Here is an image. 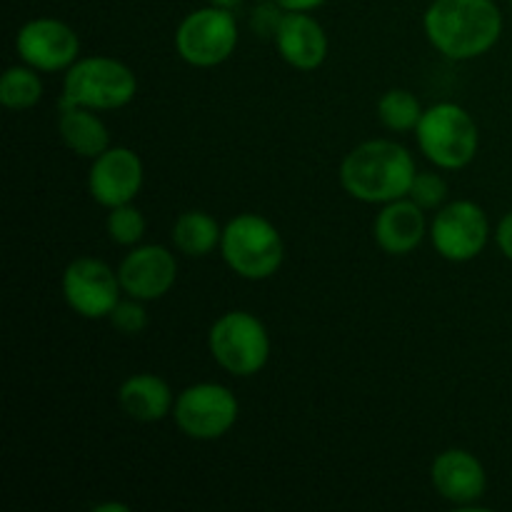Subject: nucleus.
Returning <instances> with one entry per match:
<instances>
[{"label":"nucleus","instance_id":"obj_1","mask_svg":"<svg viewBox=\"0 0 512 512\" xmlns=\"http://www.w3.org/2000/svg\"><path fill=\"white\" fill-rule=\"evenodd\" d=\"M423 28L430 45L448 60H475L498 45L503 13L495 0H433Z\"/></svg>","mask_w":512,"mask_h":512},{"label":"nucleus","instance_id":"obj_2","mask_svg":"<svg viewBox=\"0 0 512 512\" xmlns=\"http://www.w3.org/2000/svg\"><path fill=\"white\" fill-rule=\"evenodd\" d=\"M340 185L350 198L370 205L408 198L418 168L405 145L395 140H365L340 163Z\"/></svg>","mask_w":512,"mask_h":512},{"label":"nucleus","instance_id":"obj_3","mask_svg":"<svg viewBox=\"0 0 512 512\" xmlns=\"http://www.w3.org/2000/svg\"><path fill=\"white\" fill-rule=\"evenodd\" d=\"M220 255L235 275L245 280H268L285 260L280 230L258 213H240L230 218L220 238Z\"/></svg>","mask_w":512,"mask_h":512},{"label":"nucleus","instance_id":"obj_4","mask_svg":"<svg viewBox=\"0 0 512 512\" xmlns=\"http://www.w3.org/2000/svg\"><path fill=\"white\" fill-rule=\"evenodd\" d=\"M138 78L133 68L110 55L78 58L63 78L60 103L83 105L90 110H118L133 103Z\"/></svg>","mask_w":512,"mask_h":512},{"label":"nucleus","instance_id":"obj_5","mask_svg":"<svg viewBox=\"0 0 512 512\" xmlns=\"http://www.w3.org/2000/svg\"><path fill=\"white\" fill-rule=\"evenodd\" d=\"M415 140L425 158L443 170L470 165L480 148V130L473 115L458 103H435L425 108Z\"/></svg>","mask_w":512,"mask_h":512},{"label":"nucleus","instance_id":"obj_6","mask_svg":"<svg viewBox=\"0 0 512 512\" xmlns=\"http://www.w3.org/2000/svg\"><path fill=\"white\" fill-rule=\"evenodd\" d=\"M215 363L235 378H253L270 360V335L263 320L248 310H228L208 333Z\"/></svg>","mask_w":512,"mask_h":512},{"label":"nucleus","instance_id":"obj_7","mask_svg":"<svg viewBox=\"0 0 512 512\" xmlns=\"http://www.w3.org/2000/svg\"><path fill=\"white\" fill-rule=\"evenodd\" d=\"M238 20L233 10L208 5L180 20L175 30V53L193 68H215L238 48Z\"/></svg>","mask_w":512,"mask_h":512},{"label":"nucleus","instance_id":"obj_8","mask_svg":"<svg viewBox=\"0 0 512 512\" xmlns=\"http://www.w3.org/2000/svg\"><path fill=\"white\" fill-rule=\"evenodd\" d=\"M238 415V398L220 383L188 385L173 405V420L180 433L203 443L228 435L238 423Z\"/></svg>","mask_w":512,"mask_h":512},{"label":"nucleus","instance_id":"obj_9","mask_svg":"<svg viewBox=\"0 0 512 512\" xmlns=\"http://www.w3.org/2000/svg\"><path fill=\"white\" fill-rule=\"evenodd\" d=\"M60 290L75 315L88 320L110 318L115 305L120 303V285L118 270L110 268L100 258H75L70 260L68 268L63 270Z\"/></svg>","mask_w":512,"mask_h":512},{"label":"nucleus","instance_id":"obj_10","mask_svg":"<svg viewBox=\"0 0 512 512\" xmlns=\"http://www.w3.org/2000/svg\"><path fill=\"white\" fill-rule=\"evenodd\" d=\"M430 240L440 258L450 263H468L485 250L490 240V220L473 200H453L435 213Z\"/></svg>","mask_w":512,"mask_h":512},{"label":"nucleus","instance_id":"obj_11","mask_svg":"<svg viewBox=\"0 0 512 512\" xmlns=\"http://www.w3.org/2000/svg\"><path fill=\"white\" fill-rule=\"evenodd\" d=\"M15 53L40 73H60L80 58V38L63 20L35 18L15 35Z\"/></svg>","mask_w":512,"mask_h":512},{"label":"nucleus","instance_id":"obj_12","mask_svg":"<svg viewBox=\"0 0 512 512\" xmlns=\"http://www.w3.org/2000/svg\"><path fill=\"white\" fill-rule=\"evenodd\" d=\"M143 180L145 168L140 155L125 145H110L105 153L93 158L88 170L90 198L108 210L133 203L143 190Z\"/></svg>","mask_w":512,"mask_h":512},{"label":"nucleus","instance_id":"obj_13","mask_svg":"<svg viewBox=\"0 0 512 512\" xmlns=\"http://www.w3.org/2000/svg\"><path fill=\"white\" fill-rule=\"evenodd\" d=\"M118 278L125 295L150 303L173 290L178 280V260L163 245H135L120 260Z\"/></svg>","mask_w":512,"mask_h":512},{"label":"nucleus","instance_id":"obj_14","mask_svg":"<svg viewBox=\"0 0 512 512\" xmlns=\"http://www.w3.org/2000/svg\"><path fill=\"white\" fill-rule=\"evenodd\" d=\"M280 58L295 70H318L328 58V35L310 13L283 10L273 33Z\"/></svg>","mask_w":512,"mask_h":512},{"label":"nucleus","instance_id":"obj_15","mask_svg":"<svg viewBox=\"0 0 512 512\" xmlns=\"http://www.w3.org/2000/svg\"><path fill=\"white\" fill-rule=\"evenodd\" d=\"M430 483L440 498L465 508L483 498L488 488V475L473 453L450 448L443 450L430 465Z\"/></svg>","mask_w":512,"mask_h":512},{"label":"nucleus","instance_id":"obj_16","mask_svg":"<svg viewBox=\"0 0 512 512\" xmlns=\"http://www.w3.org/2000/svg\"><path fill=\"white\" fill-rule=\"evenodd\" d=\"M430 235L425 210L415 200L398 198L383 205L373 223V238L388 255H410Z\"/></svg>","mask_w":512,"mask_h":512},{"label":"nucleus","instance_id":"obj_17","mask_svg":"<svg viewBox=\"0 0 512 512\" xmlns=\"http://www.w3.org/2000/svg\"><path fill=\"white\" fill-rule=\"evenodd\" d=\"M120 410L138 423H158L173 415L175 395L170 385L155 373H135L118 390Z\"/></svg>","mask_w":512,"mask_h":512},{"label":"nucleus","instance_id":"obj_18","mask_svg":"<svg viewBox=\"0 0 512 512\" xmlns=\"http://www.w3.org/2000/svg\"><path fill=\"white\" fill-rule=\"evenodd\" d=\"M58 133L65 148L78 158L93 160L110 148L108 125L100 120V115H95V110L83 105L58 100Z\"/></svg>","mask_w":512,"mask_h":512},{"label":"nucleus","instance_id":"obj_19","mask_svg":"<svg viewBox=\"0 0 512 512\" xmlns=\"http://www.w3.org/2000/svg\"><path fill=\"white\" fill-rule=\"evenodd\" d=\"M223 228L205 210H185L173 225V245L185 258H205L220 248Z\"/></svg>","mask_w":512,"mask_h":512},{"label":"nucleus","instance_id":"obj_20","mask_svg":"<svg viewBox=\"0 0 512 512\" xmlns=\"http://www.w3.org/2000/svg\"><path fill=\"white\" fill-rule=\"evenodd\" d=\"M43 98V80L40 70L30 65H10L0 75V103L8 110H30Z\"/></svg>","mask_w":512,"mask_h":512},{"label":"nucleus","instance_id":"obj_21","mask_svg":"<svg viewBox=\"0 0 512 512\" xmlns=\"http://www.w3.org/2000/svg\"><path fill=\"white\" fill-rule=\"evenodd\" d=\"M425 108L415 93L405 88H390L378 100V120L393 133H410L418 128Z\"/></svg>","mask_w":512,"mask_h":512},{"label":"nucleus","instance_id":"obj_22","mask_svg":"<svg viewBox=\"0 0 512 512\" xmlns=\"http://www.w3.org/2000/svg\"><path fill=\"white\" fill-rule=\"evenodd\" d=\"M105 228H108L110 240L115 245L135 248V245H140V240L145 235V215L133 203L118 205V208H110Z\"/></svg>","mask_w":512,"mask_h":512},{"label":"nucleus","instance_id":"obj_23","mask_svg":"<svg viewBox=\"0 0 512 512\" xmlns=\"http://www.w3.org/2000/svg\"><path fill=\"white\" fill-rule=\"evenodd\" d=\"M408 198L423 210H440L448 203V180L438 173H418L410 185Z\"/></svg>","mask_w":512,"mask_h":512},{"label":"nucleus","instance_id":"obj_24","mask_svg":"<svg viewBox=\"0 0 512 512\" xmlns=\"http://www.w3.org/2000/svg\"><path fill=\"white\" fill-rule=\"evenodd\" d=\"M108 320L118 333L138 335L148 328V310H145L143 300L128 295V298H120V303L115 305Z\"/></svg>","mask_w":512,"mask_h":512},{"label":"nucleus","instance_id":"obj_25","mask_svg":"<svg viewBox=\"0 0 512 512\" xmlns=\"http://www.w3.org/2000/svg\"><path fill=\"white\" fill-rule=\"evenodd\" d=\"M495 243H498L500 253L505 258L512 260V210L503 215V220L498 223V230H495Z\"/></svg>","mask_w":512,"mask_h":512},{"label":"nucleus","instance_id":"obj_26","mask_svg":"<svg viewBox=\"0 0 512 512\" xmlns=\"http://www.w3.org/2000/svg\"><path fill=\"white\" fill-rule=\"evenodd\" d=\"M278 8L283 10H298V13H310V10L320 8V5H325L328 0H273Z\"/></svg>","mask_w":512,"mask_h":512},{"label":"nucleus","instance_id":"obj_27","mask_svg":"<svg viewBox=\"0 0 512 512\" xmlns=\"http://www.w3.org/2000/svg\"><path fill=\"white\" fill-rule=\"evenodd\" d=\"M110 510H113V512H128L130 508H128V505H123V503H113V505H98V508H95V512H110Z\"/></svg>","mask_w":512,"mask_h":512},{"label":"nucleus","instance_id":"obj_28","mask_svg":"<svg viewBox=\"0 0 512 512\" xmlns=\"http://www.w3.org/2000/svg\"><path fill=\"white\" fill-rule=\"evenodd\" d=\"M240 3H243V0H210V5H218V8H228V10L238 8Z\"/></svg>","mask_w":512,"mask_h":512},{"label":"nucleus","instance_id":"obj_29","mask_svg":"<svg viewBox=\"0 0 512 512\" xmlns=\"http://www.w3.org/2000/svg\"><path fill=\"white\" fill-rule=\"evenodd\" d=\"M510 8H512V0H510Z\"/></svg>","mask_w":512,"mask_h":512}]
</instances>
